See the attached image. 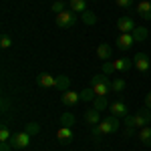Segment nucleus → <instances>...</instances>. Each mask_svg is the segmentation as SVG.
<instances>
[{
  "label": "nucleus",
  "mask_w": 151,
  "mask_h": 151,
  "mask_svg": "<svg viewBox=\"0 0 151 151\" xmlns=\"http://www.w3.org/2000/svg\"><path fill=\"white\" fill-rule=\"evenodd\" d=\"M10 109V101H8V97H2V111H8Z\"/></svg>",
  "instance_id": "33"
},
{
  "label": "nucleus",
  "mask_w": 151,
  "mask_h": 151,
  "mask_svg": "<svg viewBox=\"0 0 151 151\" xmlns=\"http://www.w3.org/2000/svg\"><path fill=\"white\" fill-rule=\"evenodd\" d=\"M10 149H14L10 141H0V151H10Z\"/></svg>",
  "instance_id": "32"
},
{
  "label": "nucleus",
  "mask_w": 151,
  "mask_h": 151,
  "mask_svg": "<svg viewBox=\"0 0 151 151\" xmlns=\"http://www.w3.org/2000/svg\"><path fill=\"white\" fill-rule=\"evenodd\" d=\"M91 87H93L97 97H107V93L111 91V83H109V79L105 75H95V77H91Z\"/></svg>",
  "instance_id": "1"
},
{
  "label": "nucleus",
  "mask_w": 151,
  "mask_h": 151,
  "mask_svg": "<svg viewBox=\"0 0 151 151\" xmlns=\"http://www.w3.org/2000/svg\"><path fill=\"white\" fill-rule=\"evenodd\" d=\"M139 141L143 143V145L151 147V127H149V125H147V127H141V129H139Z\"/></svg>",
  "instance_id": "18"
},
{
  "label": "nucleus",
  "mask_w": 151,
  "mask_h": 151,
  "mask_svg": "<svg viewBox=\"0 0 151 151\" xmlns=\"http://www.w3.org/2000/svg\"><path fill=\"white\" fill-rule=\"evenodd\" d=\"M60 125H63V127H73V125H75V115L69 113V111H65V113L60 115Z\"/></svg>",
  "instance_id": "23"
},
{
  "label": "nucleus",
  "mask_w": 151,
  "mask_h": 151,
  "mask_svg": "<svg viewBox=\"0 0 151 151\" xmlns=\"http://www.w3.org/2000/svg\"><path fill=\"white\" fill-rule=\"evenodd\" d=\"M91 2H97V0H91Z\"/></svg>",
  "instance_id": "35"
},
{
  "label": "nucleus",
  "mask_w": 151,
  "mask_h": 151,
  "mask_svg": "<svg viewBox=\"0 0 151 151\" xmlns=\"http://www.w3.org/2000/svg\"><path fill=\"white\" fill-rule=\"evenodd\" d=\"M36 83H38L40 87H45V89H57V77H52V75H48V73H40V75L36 77Z\"/></svg>",
  "instance_id": "10"
},
{
  "label": "nucleus",
  "mask_w": 151,
  "mask_h": 151,
  "mask_svg": "<svg viewBox=\"0 0 151 151\" xmlns=\"http://www.w3.org/2000/svg\"><path fill=\"white\" fill-rule=\"evenodd\" d=\"M115 45H117V48H121V50H127V48H131L135 45V38H133L131 32H121V35L117 36Z\"/></svg>",
  "instance_id": "7"
},
{
  "label": "nucleus",
  "mask_w": 151,
  "mask_h": 151,
  "mask_svg": "<svg viewBox=\"0 0 151 151\" xmlns=\"http://www.w3.org/2000/svg\"><path fill=\"white\" fill-rule=\"evenodd\" d=\"M93 109H97L99 113H101V111H105V109H109V101H107V97H95Z\"/></svg>",
  "instance_id": "22"
},
{
  "label": "nucleus",
  "mask_w": 151,
  "mask_h": 151,
  "mask_svg": "<svg viewBox=\"0 0 151 151\" xmlns=\"http://www.w3.org/2000/svg\"><path fill=\"white\" fill-rule=\"evenodd\" d=\"M95 91H93V87H89V89H83L81 91V101H95Z\"/></svg>",
  "instance_id": "25"
},
{
  "label": "nucleus",
  "mask_w": 151,
  "mask_h": 151,
  "mask_svg": "<svg viewBox=\"0 0 151 151\" xmlns=\"http://www.w3.org/2000/svg\"><path fill=\"white\" fill-rule=\"evenodd\" d=\"M50 10L57 12V14L65 12V10H67V4H65V0H55V2H52V6H50Z\"/></svg>",
  "instance_id": "26"
},
{
  "label": "nucleus",
  "mask_w": 151,
  "mask_h": 151,
  "mask_svg": "<svg viewBox=\"0 0 151 151\" xmlns=\"http://www.w3.org/2000/svg\"><path fill=\"white\" fill-rule=\"evenodd\" d=\"M0 47H2V48H10V47H12L10 35H2V38H0Z\"/></svg>",
  "instance_id": "29"
},
{
  "label": "nucleus",
  "mask_w": 151,
  "mask_h": 151,
  "mask_svg": "<svg viewBox=\"0 0 151 151\" xmlns=\"http://www.w3.org/2000/svg\"><path fill=\"white\" fill-rule=\"evenodd\" d=\"M109 113L111 115H115V117H125L129 115V109H127V105L123 103V101H115V103H111L109 105Z\"/></svg>",
  "instance_id": "9"
},
{
  "label": "nucleus",
  "mask_w": 151,
  "mask_h": 151,
  "mask_svg": "<svg viewBox=\"0 0 151 151\" xmlns=\"http://www.w3.org/2000/svg\"><path fill=\"white\" fill-rule=\"evenodd\" d=\"M24 131H26L28 135H38V131H40V127H38V123H28Z\"/></svg>",
  "instance_id": "27"
},
{
  "label": "nucleus",
  "mask_w": 151,
  "mask_h": 151,
  "mask_svg": "<svg viewBox=\"0 0 151 151\" xmlns=\"http://www.w3.org/2000/svg\"><path fill=\"white\" fill-rule=\"evenodd\" d=\"M133 119H135V125L137 127H147V125H151V109H141V111H137L135 115H133Z\"/></svg>",
  "instance_id": "6"
},
{
  "label": "nucleus",
  "mask_w": 151,
  "mask_h": 151,
  "mask_svg": "<svg viewBox=\"0 0 151 151\" xmlns=\"http://www.w3.org/2000/svg\"><path fill=\"white\" fill-rule=\"evenodd\" d=\"M113 73H117L115 67H113V63H107V60H105L103 63V75H113Z\"/></svg>",
  "instance_id": "30"
},
{
  "label": "nucleus",
  "mask_w": 151,
  "mask_h": 151,
  "mask_svg": "<svg viewBox=\"0 0 151 151\" xmlns=\"http://www.w3.org/2000/svg\"><path fill=\"white\" fill-rule=\"evenodd\" d=\"M81 101V93H77V91H65L63 97H60V103L65 105V107H75V105Z\"/></svg>",
  "instance_id": "8"
},
{
  "label": "nucleus",
  "mask_w": 151,
  "mask_h": 151,
  "mask_svg": "<svg viewBox=\"0 0 151 151\" xmlns=\"http://www.w3.org/2000/svg\"><path fill=\"white\" fill-rule=\"evenodd\" d=\"M131 35H133V38H135V42H141V40H145V38L149 36V30H147L145 26H135Z\"/></svg>",
  "instance_id": "17"
},
{
  "label": "nucleus",
  "mask_w": 151,
  "mask_h": 151,
  "mask_svg": "<svg viewBox=\"0 0 151 151\" xmlns=\"http://www.w3.org/2000/svg\"><path fill=\"white\" fill-rule=\"evenodd\" d=\"M85 121H87V125L95 127V125H99L103 119H101V115H99V111H97V109H89V111L85 113Z\"/></svg>",
  "instance_id": "15"
},
{
  "label": "nucleus",
  "mask_w": 151,
  "mask_h": 151,
  "mask_svg": "<svg viewBox=\"0 0 151 151\" xmlns=\"http://www.w3.org/2000/svg\"><path fill=\"white\" fill-rule=\"evenodd\" d=\"M113 67H115L117 73H125L127 69H131L133 67V58H117V60H113Z\"/></svg>",
  "instance_id": "14"
},
{
  "label": "nucleus",
  "mask_w": 151,
  "mask_h": 151,
  "mask_svg": "<svg viewBox=\"0 0 151 151\" xmlns=\"http://www.w3.org/2000/svg\"><path fill=\"white\" fill-rule=\"evenodd\" d=\"M145 107L151 109V93H147V97H145Z\"/></svg>",
  "instance_id": "34"
},
{
  "label": "nucleus",
  "mask_w": 151,
  "mask_h": 151,
  "mask_svg": "<svg viewBox=\"0 0 151 151\" xmlns=\"http://www.w3.org/2000/svg\"><path fill=\"white\" fill-rule=\"evenodd\" d=\"M57 139L63 143V145H67L73 141V127H60L57 131Z\"/></svg>",
  "instance_id": "13"
},
{
  "label": "nucleus",
  "mask_w": 151,
  "mask_h": 151,
  "mask_svg": "<svg viewBox=\"0 0 151 151\" xmlns=\"http://www.w3.org/2000/svg\"><path fill=\"white\" fill-rule=\"evenodd\" d=\"M125 91V79H121V77H117L111 81V93H123Z\"/></svg>",
  "instance_id": "19"
},
{
  "label": "nucleus",
  "mask_w": 151,
  "mask_h": 151,
  "mask_svg": "<svg viewBox=\"0 0 151 151\" xmlns=\"http://www.w3.org/2000/svg\"><path fill=\"white\" fill-rule=\"evenodd\" d=\"M10 131H8V127H6V125H2V127H0V141H10Z\"/></svg>",
  "instance_id": "28"
},
{
  "label": "nucleus",
  "mask_w": 151,
  "mask_h": 151,
  "mask_svg": "<svg viewBox=\"0 0 151 151\" xmlns=\"http://www.w3.org/2000/svg\"><path fill=\"white\" fill-rule=\"evenodd\" d=\"M137 14L143 20H151V2L149 0H139L137 4Z\"/></svg>",
  "instance_id": "12"
},
{
  "label": "nucleus",
  "mask_w": 151,
  "mask_h": 151,
  "mask_svg": "<svg viewBox=\"0 0 151 151\" xmlns=\"http://www.w3.org/2000/svg\"><path fill=\"white\" fill-rule=\"evenodd\" d=\"M119 127H121V123H119V117L111 115V113H109V117H107V119H103V121L97 125V129H99V133H101V135L115 133V131H119Z\"/></svg>",
  "instance_id": "2"
},
{
  "label": "nucleus",
  "mask_w": 151,
  "mask_h": 151,
  "mask_svg": "<svg viewBox=\"0 0 151 151\" xmlns=\"http://www.w3.org/2000/svg\"><path fill=\"white\" fill-rule=\"evenodd\" d=\"M30 137H32V135H28L26 131H18V133H14L10 137V143H12L14 149H24V147H28Z\"/></svg>",
  "instance_id": "4"
},
{
  "label": "nucleus",
  "mask_w": 151,
  "mask_h": 151,
  "mask_svg": "<svg viewBox=\"0 0 151 151\" xmlns=\"http://www.w3.org/2000/svg\"><path fill=\"white\" fill-rule=\"evenodd\" d=\"M69 6L73 12H85L87 10V0H69Z\"/></svg>",
  "instance_id": "20"
},
{
  "label": "nucleus",
  "mask_w": 151,
  "mask_h": 151,
  "mask_svg": "<svg viewBox=\"0 0 151 151\" xmlns=\"http://www.w3.org/2000/svg\"><path fill=\"white\" fill-rule=\"evenodd\" d=\"M135 26H137V24H135V20H133L131 16H121V18L117 20V28H119V32H133Z\"/></svg>",
  "instance_id": "11"
},
{
  "label": "nucleus",
  "mask_w": 151,
  "mask_h": 151,
  "mask_svg": "<svg viewBox=\"0 0 151 151\" xmlns=\"http://www.w3.org/2000/svg\"><path fill=\"white\" fill-rule=\"evenodd\" d=\"M111 55H113L111 45L103 42V45H99V47H97V57L101 58V60H109V58H111Z\"/></svg>",
  "instance_id": "16"
},
{
  "label": "nucleus",
  "mask_w": 151,
  "mask_h": 151,
  "mask_svg": "<svg viewBox=\"0 0 151 151\" xmlns=\"http://www.w3.org/2000/svg\"><path fill=\"white\" fill-rule=\"evenodd\" d=\"M81 18H83V22L87 24V26H93V24L97 22V14H95V12H91V10H85L81 14Z\"/></svg>",
  "instance_id": "24"
},
{
  "label": "nucleus",
  "mask_w": 151,
  "mask_h": 151,
  "mask_svg": "<svg viewBox=\"0 0 151 151\" xmlns=\"http://www.w3.org/2000/svg\"><path fill=\"white\" fill-rule=\"evenodd\" d=\"M69 87H70V79H69V77H65V75L57 77V89L60 91V93L69 91Z\"/></svg>",
  "instance_id": "21"
},
{
  "label": "nucleus",
  "mask_w": 151,
  "mask_h": 151,
  "mask_svg": "<svg viewBox=\"0 0 151 151\" xmlns=\"http://www.w3.org/2000/svg\"><path fill=\"white\" fill-rule=\"evenodd\" d=\"M75 24H77V14L73 10H65L60 14H57V26H60V28H73Z\"/></svg>",
  "instance_id": "3"
},
{
  "label": "nucleus",
  "mask_w": 151,
  "mask_h": 151,
  "mask_svg": "<svg viewBox=\"0 0 151 151\" xmlns=\"http://www.w3.org/2000/svg\"><path fill=\"white\" fill-rule=\"evenodd\" d=\"M149 65H151V60L145 52H137V55L133 57V67L139 70V73H147V70H149Z\"/></svg>",
  "instance_id": "5"
},
{
  "label": "nucleus",
  "mask_w": 151,
  "mask_h": 151,
  "mask_svg": "<svg viewBox=\"0 0 151 151\" xmlns=\"http://www.w3.org/2000/svg\"><path fill=\"white\" fill-rule=\"evenodd\" d=\"M115 4L119 8H129V6L133 4V0H115Z\"/></svg>",
  "instance_id": "31"
}]
</instances>
